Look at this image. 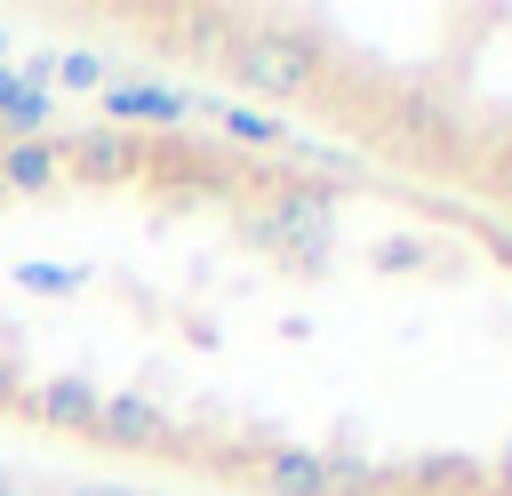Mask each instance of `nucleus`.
Returning <instances> with one entry per match:
<instances>
[{"mask_svg": "<svg viewBox=\"0 0 512 496\" xmlns=\"http://www.w3.org/2000/svg\"><path fill=\"white\" fill-rule=\"evenodd\" d=\"M224 72L264 104H304L328 80V48L288 24H240V32H224Z\"/></svg>", "mask_w": 512, "mask_h": 496, "instance_id": "f257e3e1", "label": "nucleus"}, {"mask_svg": "<svg viewBox=\"0 0 512 496\" xmlns=\"http://www.w3.org/2000/svg\"><path fill=\"white\" fill-rule=\"evenodd\" d=\"M240 224H248V240L272 248L288 272H320V264H328V240H336V200L312 192V184H280V192H264Z\"/></svg>", "mask_w": 512, "mask_h": 496, "instance_id": "f03ea898", "label": "nucleus"}, {"mask_svg": "<svg viewBox=\"0 0 512 496\" xmlns=\"http://www.w3.org/2000/svg\"><path fill=\"white\" fill-rule=\"evenodd\" d=\"M56 160H64V176H80V184H120V176L144 168V144H136L128 128H112V120H88V128H64V136H56Z\"/></svg>", "mask_w": 512, "mask_h": 496, "instance_id": "7ed1b4c3", "label": "nucleus"}, {"mask_svg": "<svg viewBox=\"0 0 512 496\" xmlns=\"http://www.w3.org/2000/svg\"><path fill=\"white\" fill-rule=\"evenodd\" d=\"M96 104H104V120L112 128H176V120H192L200 104L184 96V88H160V80H136V72H112L104 88H96Z\"/></svg>", "mask_w": 512, "mask_h": 496, "instance_id": "20e7f679", "label": "nucleus"}, {"mask_svg": "<svg viewBox=\"0 0 512 496\" xmlns=\"http://www.w3.org/2000/svg\"><path fill=\"white\" fill-rule=\"evenodd\" d=\"M88 440H104V448H120V456H160V448H176L168 416H160L144 392H104V400H96Z\"/></svg>", "mask_w": 512, "mask_h": 496, "instance_id": "39448f33", "label": "nucleus"}, {"mask_svg": "<svg viewBox=\"0 0 512 496\" xmlns=\"http://www.w3.org/2000/svg\"><path fill=\"white\" fill-rule=\"evenodd\" d=\"M96 384L88 376H40V384H24L16 392V408L32 416V424H48V432H88L96 424Z\"/></svg>", "mask_w": 512, "mask_h": 496, "instance_id": "423d86ee", "label": "nucleus"}, {"mask_svg": "<svg viewBox=\"0 0 512 496\" xmlns=\"http://www.w3.org/2000/svg\"><path fill=\"white\" fill-rule=\"evenodd\" d=\"M256 488L264 496H328V456L304 440H264L256 448Z\"/></svg>", "mask_w": 512, "mask_h": 496, "instance_id": "0eeeda50", "label": "nucleus"}, {"mask_svg": "<svg viewBox=\"0 0 512 496\" xmlns=\"http://www.w3.org/2000/svg\"><path fill=\"white\" fill-rule=\"evenodd\" d=\"M64 184V160H56V136H24V144H0V200H40Z\"/></svg>", "mask_w": 512, "mask_h": 496, "instance_id": "6e6552de", "label": "nucleus"}, {"mask_svg": "<svg viewBox=\"0 0 512 496\" xmlns=\"http://www.w3.org/2000/svg\"><path fill=\"white\" fill-rule=\"evenodd\" d=\"M48 128H56V88H48V80H24V88H16V104L0 112V144L48 136Z\"/></svg>", "mask_w": 512, "mask_h": 496, "instance_id": "1a4fd4ad", "label": "nucleus"}, {"mask_svg": "<svg viewBox=\"0 0 512 496\" xmlns=\"http://www.w3.org/2000/svg\"><path fill=\"white\" fill-rule=\"evenodd\" d=\"M320 456H328V496H392V472H384V464H368L360 448H344V440H336V448H320Z\"/></svg>", "mask_w": 512, "mask_h": 496, "instance_id": "9d476101", "label": "nucleus"}, {"mask_svg": "<svg viewBox=\"0 0 512 496\" xmlns=\"http://www.w3.org/2000/svg\"><path fill=\"white\" fill-rule=\"evenodd\" d=\"M48 80H56V88H80V96H96V88L112 80V64H104L96 48H64V56H48Z\"/></svg>", "mask_w": 512, "mask_h": 496, "instance_id": "9b49d317", "label": "nucleus"}, {"mask_svg": "<svg viewBox=\"0 0 512 496\" xmlns=\"http://www.w3.org/2000/svg\"><path fill=\"white\" fill-rule=\"evenodd\" d=\"M208 112H216V120H224L240 144H288V128H280L272 112H248V104H208Z\"/></svg>", "mask_w": 512, "mask_h": 496, "instance_id": "f8f14e48", "label": "nucleus"}, {"mask_svg": "<svg viewBox=\"0 0 512 496\" xmlns=\"http://www.w3.org/2000/svg\"><path fill=\"white\" fill-rule=\"evenodd\" d=\"M16 280H24V288H40V296H72L88 272H80V264H16Z\"/></svg>", "mask_w": 512, "mask_h": 496, "instance_id": "ddd939ff", "label": "nucleus"}, {"mask_svg": "<svg viewBox=\"0 0 512 496\" xmlns=\"http://www.w3.org/2000/svg\"><path fill=\"white\" fill-rule=\"evenodd\" d=\"M480 184H488L496 200H512V128L488 136V152H480Z\"/></svg>", "mask_w": 512, "mask_h": 496, "instance_id": "4468645a", "label": "nucleus"}, {"mask_svg": "<svg viewBox=\"0 0 512 496\" xmlns=\"http://www.w3.org/2000/svg\"><path fill=\"white\" fill-rule=\"evenodd\" d=\"M40 496H136V488H112V480H64V488H40Z\"/></svg>", "mask_w": 512, "mask_h": 496, "instance_id": "2eb2a0df", "label": "nucleus"}, {"mask_svg": "<svg viewBox=\"0 0 512 496\" xmlns=\"http://www.w3.org/2000/svg\"><path fill=\"white\" fill-rule=\"evenodd\" d=\"M16 392H24V376H16V360H0V408H16Z\"/></svg>", "mask_w": 512, "mask_h": 496, "instance_id": "dca6fc26", "label": "nucleus"}, {"mask_svg": "<svg viewBox=\"0 0 512 496\" xmlns=\"http://www.w3.org/2000/svg\"><path fill=\"white\" fill-rule=\"evenodd\" d=\"M16 88H24V80H16V72H8V64H0V112H8V104H16Z\"/></svg>", "mask_w": 512, "mask_h": 496, "instance_id": "f3484780", "label": "nucleus"}, {"mask_svg": "<svg viewBox=\"0 0 512 496\" xmlns=\"http://www.w3.org/2000/svg\"><path fill=\"white\" fill-rule=\"evenodd\" d=\"M496 480H504V488H512V440H504V448H496Z\"/></svg>", "mask_w": 512, "mask_h": 496, "instance_id": "a211bd4d", "label": "nucleus"}]
</instances>
